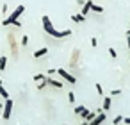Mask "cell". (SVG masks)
I'll use <instances>...</instances> for the list:
<instances>
[{"mask_svg":"<svg viewBox=\"0 0 130 125\" xmlns=\"http://www.w3.org/2000/svg\"><path fill=\"white\" fill-rule=\"evenodd\" d=\"M41 22H43V29H45V32H46V34H50L52 38H68V36H71V31H70V29L55 31V27L52 25V22H50V18H48L46 15L41 18Z\"/></svg>","mask_w":130,"mask_h":125,"instance_id":"obj_1","label":"cell"},{"mask_svg":"<svg viewBox=\"0 0 130 125\" xmlns=\"http://www.w3.org/2000/svg\"><path fill=\"white\" fill-rule=\"evenodd\" d=\"M23 11H25V6H18V7H16V9H14V11H13V13H11L7 18L2 22V25H4V27H7V25H13V23H14V22H16V20H18V18L23 15Z\"/></svg>","mask_w":130,"mask_h":125,"instance_id":"obj_2","label":"cell"},{"mask_svg":"<svg viewBox=\"0 0 130 125\" xmlns=\"http://www.w3.org/2000/svg\"><path fill=\"white\" fill-rule=\"evenodd\" d=\"M11 113H13V100L7 98L6 104H4V109H2V118L4 120H9L11 118Z\"/></svg>","mask_w":130,"mask_h":125,"instance_id":"obj_3","label":"cell"},{"mask_svg":"<svg viewBox=\"0 0 130 125\" xmlns=\"http://www.w3.org/2000/svg\"><path fill=\"white\" fill-rule=\"evenodd\" d=\"M57 73H59V75H61V77L66 80V82H70V84H77V79H75V77H73L70 72H66L64 68H57Z\"/></svg>","mask_w":130,"mask_h":125,"instance_id":"obj_4","label":"cell"},{"mask_svg":"<svg viewBox=\"0 0 130 125\" xmlns=\"http://www.w3.org/2000/svg\"><path fill=\"white\" fill-rule=\"evenodd\" d=\"M103 121H105V113H98V114H96L87 125H102Z\"/></svg>","mask_w":130,"mask_h":125,"instance_id":"obj_5","label":"cell"},{"mask_svg":"<svg viewBox=\"0 0 130 125\" xmlns=\"http://www.w3.org/2000/svg\"><path fill=\"white\" fill-rule=\"evenodd\" d=\"M45 82H46L48 86H54V88H62V82H61V80H55V79H52V77H45Z\"/></svg>","mask_w":130,"mask_h":125,"instance_id":"obj_6","label":"cell"},{"mask_svg":"<svg viewBox=\"0 0 130 125\" xmlns=\"http://www.w3.org/2000/svg\"><path fill=\"white\" fill-rule=\"evenodd\" d=\"M91 6H93V0H87V2H84V6H82V9H80V15H87L89 11H91Z\"/></svg>","mask_w":130,"mask_h":125,"instance_id":"obj_7","label":"cell"},{"mask_svg":"<svg viewBox=\"0 0 130 125\" xmlns=\"http://www.w3.org/2000/svg\"><path fill=\"white\" fill-rule=\"evenodd\" d=\"M7 38H9V45H11V50H13V54L16 55V54H18V48H16V41H14V36H13V34H9Z\"/></svg>","mask_w":130,"mask_h":125,"instance_id":"obj_8","label":"cell"},{"mask_svg":"<svg viewBox=\"0 0 130 125\" xmlns=\"http://www.w3.org/2000/svg\"><path fill=\"white\" fill-rule=\"evenodd\" d=\"M71 20H73L75 23H84V22H86V16L78 13V15H71Z\"/></svg>","mask_w":130,"mask_h":125,"instance_id":"obj_9","label":"cell"},{"mask_svg":"<svg viewBox=\"0 0 130 125\" xmlns=\"http://www.w3.org/2000/svg\"><path fill=\"white\" fill-rule=\"evenodd\" d=\"M46 54H48V48H46V47H43V48H39V50H36V52H34V57L38 59V57H43V55H46Z\"/></svg>","mask_w":130,"mask_h":125,"instance_id":"obj_10","label":"cell"},{"mask_svg":"<svg viewBox=\"0 0 130 125\" xmlns=\"http://www.w3.org/2000/svg\"><path fill=\"white\" fill-rule=\"evenodd\" d=\"M110 104H112V102H110V98L107 96V98L103 100V104H102V111H105V113H107V111L110 109Z\"/></svg>","mask_w":130,"mask_h":125,"instance_id":"obj_11","label":"cell"},{"mask_svg":"<svg viewBox=\"0 0 130 125\" xmlns=\"http://www.w3.org/2000/svg\"><path fill=\"white\" fill-rule=\"evenodd\" d=\"M6 68H7V57H6V55H2V57H0V70L4 72Z\"/></svg>","mask_w":130,"mask_h":125,"instance_id":"obj_12","label":"cell"},{"mask_svg":"<svg viewBox=\"0 0 130 125\" xmlns=\"http://www.w3.org/2000/svg\"><path fill=\"white\" fill-rule=\"evenodd\" d=\"M0 96H2L4 100H7V98H9V93H7V89H6L4 86H0Z\"/></svg>","mask_w":130,"mask_h":125,"instance_id":"obj_13","label":"cell"},{"mask_svg":"<svg viewBox=\"0 0 130 125\" xmlns=\"http://www.w3.org/2000/svg\"><path fill=\"white\" fill-rule=\"evenodd\" d=\"M91 11H94V13H103V7H102V6H96V4H93V6H91Z\"/></svg>","mask_w":130,"mask_h":125,"instance_id":"obj_14","label":"cell"},{"mask_svg":"<svg viewBox=\"0 0 130 125\" xmlns=\"http://www.w3.org/2000/svg\"><path fill=\"white\" fill-rule=\"evenodd\" d=\"M73 111H75V114H82V113L86 111V107H84V105H77Z\"/></svg>","mask_w":130,"mask_h":125,"instance_id":"obj_15","label":"cell"},{"mask_svg":"<svg viewBox=\"0 0 130 125\" xmlns=\"http://www.w3.org/2000/svg\"><path fill=\"white\" fill-rule=\"evenodd\" d=\"M34 80H38V82H43V80H45V75H43V73H38V75H34Z\"/></svg>","mask_w":130,"mask_h":125,"instance_id":"obj_16","label":"cell"},{"mask_svg":"<svg viewBox=\"0 0 130 125\" xmlns=\"http://www.w3.org/2000/svg\"><path fill=\"white\" fill-rule=\"evenodd\" d=\"M123 118H125V116H121V114H119V116H116V118H114V125H119V123L123 121Z\"/></svg>","mask_w":130,"mask_h":125,"instance_id":"obj_17","label":"cell"},{"mask_svg":"<svg viewBox=\"0 0 130 125\" xmlns=\"http://www.w3.org/2000/svg\"><path fill=\"white\" fill-rule=\"evenodd\" d=\"M109 55H110V57H114V59H116V57H118V52H116V50H114V48H109Z\"/></svg>","mask_w":130,"mask_h":125,"instance_id":"obj_18","label":"cell"},{"mask_svg":"<svg viewBox=\"0 0 130 125\" xmlns=\"http://www.w3.org/2000/svg\"><path fill=\"white\" fill-rule=\"evenodd\" d=\"M22 45H23V47L29 45V36H23V38H22Z\"/></svg>","mask_w":130,"mask_h":125,"instance_id":"obj_19","label":"cell"},{"mask_svg":"<svg viewBox=\"0 0 130 125\" xmlns=\"http://www.w3.org/2000/svg\"><path fill=\"white\" fill-rule=\"evenodd\" d=\"M9 13V7H7V4H4L2 6V15H7Z\"/></svg>","mask_w":130,"mask_h":125,"instance_id":"obj_20","label":"cell"},{"mask_svg":"<svg viewBox=\"0 0 130 125\" xmlns=\"http://www.w3.org/2000/svg\"><path fill=\"white\" fill-rule=\"evenodd\" d=\"M94 88H96V91H98V95H103V89H102V86H100V84H96Z\"/></svg>","mask_w":130,"mask_h":125,"instance_id":"obj_21","label":"cell"},{"mask_svg":"<svg viewBox=\"0 0 130 125\" xmlns=\"http://www.w3.org/2000/svg\"><path fill=\"white\" fill-rule=\"evenodd\" d=\"M68 100L70 102H75V93H68Z\"/></svg>","mask_w":130,"mask_h":125,"instance_id":"obj_22","label":"cell"},{"mask_svg":"<svg viewBox=\"0 0 130 125\" xmlns=\"http://www.w3.org/2000/svg\"><path fill=\"white\" fill-rule=\"evenodd\" d=\"M98 45V39L96 38H91V47H96Z\"/></svg>","mask_w":130,"mask_h":125,"instance_id":"obj_23","label":"cell"},{"mask_svg":"<svg viewBox=\"0 0 130 125\" xmlns=\"http://www.w3.org/2000/svg\"><path fill=\"white\" fill-rule=\"evenodd\" d=\"M126 45H128V48H130V31H126Z\"/></svg>","mask_w":130,"mask_h":125,"instance_id":"obj_24","label":"cell"},{"mask_svg":"<svg viewBox=\"0 0 130 125\" xmlns=\"http://www.w3.org/2000/svg\"><path fill=\"white\" fill-rule=\"evenodd\" d=\"M110 95H121V91H119V89H112Z\"/></svg>","mask_w":130,"mask_h":125,"instance_id":"obj_25","label":"cell"},{"mask_svg":"<svg viewBox=\"0 0 130 125\" xmlns=\"http://www.w3.org/2000/svg\"><path fill=\"white\" fill-rule=\"evenodd\" d=\"M54 73H57V70H54V68H50V70H48V75H54Z\"/></svg>","mask_w":130,"mask_h":125,"instance_id":"obj_26","label":"cell"},{"mask_svg":"<svg viewBox=\"0 0 130 125\" xmlns=\"http://www.w3.org/2000/svg\"><path fill=\"white\" fill-rule=\"evenodd\" d=\"M123 121H125L126 125H130V116H126V118H123Z\"/></svg>","mask_w":130,"mask_h":125,"instance_id":"obj_27","label":"cell"},{"mask_svg":"<svg viewBox=\"0 0 130 125\" xmlns=\"http://www.w3.org/2000/svg\"><path fill=\"white\" fill-rule=\"evenodd\" d=\"M80 125H87V121H82V123H80Z\"/></svg>","mask_w":130,"mask_h":125,"instance_id":"obj_28","label":"cell"},{"mask_svg":"<svg viewBox=\"0 0 130 125\" xmlns=\"http://www.w3.org/2000/svg\"><path fill=\"white\" fill-rule=\"evenodd\" d=\"M2 109H4V105H2V104H0V111H2Z\"/></svg>","mask_w":130,"mask_h":125,"instance_id":"obj_29","label":"cell"}]
</instances>
